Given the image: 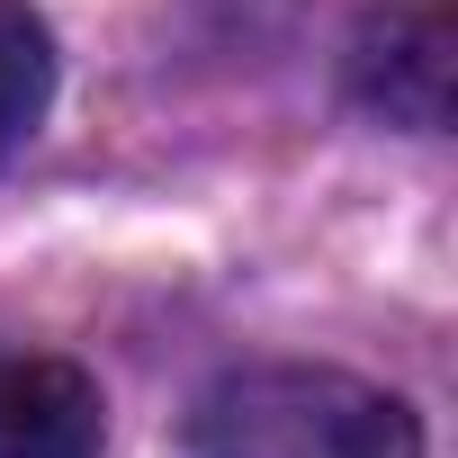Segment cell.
<instances>
[{
    "instance_id": "obj_1",
    "label": "cell",
    "mask_w": 458,
    "mask_h": 458,
    "mask_svg": "<svg viewBox=\"0 0 458 458\" xmlns=\"http://www.w3.org/2000/svg\"><path fill=\"white\" fill-rule=\"evenodd\" d=\"M198 458H422L404 395L351 369H243L198 404Z\"/></svg>"
},
{
    "instance_id": "obj_2",
    "label": "cell",
    "mask_w": 458,
    "mask_h": 458,
    "mask_svg": "<svg viewBox=\"0 0 458 458\" xmlns=\"http://www.w3.org/2000/svg\"><path fill=\"white\" fill-rule=\"evenodd\" d=\"M351 90L386 126L440 135L449 126V90H458V19H449V0H413V10L360 19V37H351Z\"/></svg>"
},
{
    "instance_id": "obj_4",
    "label": "cell",
    "mask_w": 458,
    "mask_h": 458,
    "mask_svg": "<svg viewBox=\"0 0 458 458\" xmlns=\"http://www.w3.org/2000/svg\"><path fill=\"white\" fill-rule=\"evenodd\" d=\"M55 99V37L28 0H0V162H10Z\"/></svg>"
},
{
    "instance_id": "obj_3",
    "label": "cell",
    "mask_w": 458,
    "mask_h": 458,
    "mask_svg": "<svg viewBox=\"0 0 458 458\" xmlns=\"http://www.w3.org/2000/svg\"><path fill=\"white\" fill-rule=\"evenodd\" d=\"M99 440L108 413L72 360L0 342V458H99Z\"/></svg>"
}]
</instances>
